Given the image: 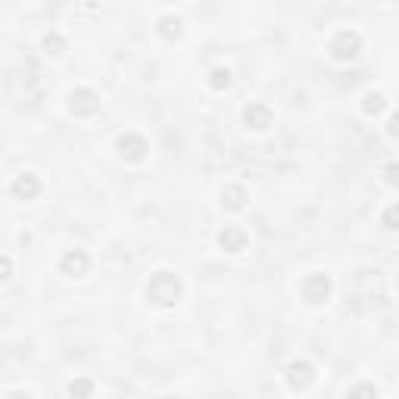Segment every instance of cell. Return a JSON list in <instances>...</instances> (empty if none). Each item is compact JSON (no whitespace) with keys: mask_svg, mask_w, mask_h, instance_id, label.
Returning a JSON list of instances; mask_svg holds the SVG:
<instances>
[{"mask_svg":"<svg viewBox=\"0 0 399 399\" xmlns=\"http://www.w3.org/2000/svg\"><path fill=\"white\" fill-rule=\"evenodd\" d=\"M143 293H147V299L153 305H159V309H172L175 303H178L181 296H184V281L178 278L175 272H166V268H159V272H153L147 278V284H143Z\"/></svg>","mask_w":399,"mask_h":399,"instance_id":"obj_1","label":"cell"},{"mask_svg":"<svg viewBox=\"0 0 399 399\" xmlns=\"http://www.w3.org/2000/svg\"><path fill=\"white\" fill-rule=\"evenodd\" d=\"M296 293L305 305H324L330 299V293H334V281H330L324 272H309L296 284Z\"/></svg>","mask_w":399,"mask_h":399,"instance_id":"obj_2","label":"cell"},{"mask_svg":"<svg viewBox=\"0 0 399 399\" xmlns=\"http://www.w3.org/2000/svg\"><path fill=\"white\" fill-rule=\"evenodd\" d=\"M359 53H362V35L355 28H340L330 37V60L353 62Z\"/></svg>","mask_w":399,"mask_h":399,"instance_id":"obj_3","label":"cell"},{"mask_svg":"<svg viewBox=\"0 0 399 399\" xmlns=\"http://www.w3.org/2000/svg\"><path fill=\"white\" fill-rule=\"evenodd\" d=\"M69 112H72L75 118H91L100 112V94L94 91V87H75V91H69Z\"/></svg>","mask_w":399,"mask_h":399,"instance_id":"obj_4","label":"cell"},{"mask_svg":"<svg viewBox=\"0 0 399 399\" xmlns=\"http://www.w3.org/2000/svg\"><path fill=\"white\" fill-rule=\"evenodd\" d=\"M116 153L125 162H143L150 156V141L137 131H125V134L116 137Z\"/></svg>","mask_w":399,"mask_h":399,"instance_id":"obj_5","label":"cell"},{"mask_svg":"<svg viewBox=\"0 0 399 399\" xmlns=\"http://www.w3.org/2000/svg\"><path fill=\"white\" fill-rule=\"evenodd\" d=\"M243 125L249 131H268L274 125V109L268 103H262V100H249L243 106Z\"/></svg>","mask_w":399,"mask_h":399,"instance_id":"obj_6","label":"cell"},{"mask_svg":"<svg viewBox=\"0 0 399 399\" xmlns=\"http://www.w3.org/2000/svg\"><path fill=\"white\" fill-rule=\"evenodd\" d=\"M284 380H287V387H290L293 393H303L305 387L315 380V365H312L309 359H293L290 365H287V371H284Z\"/></svg>","mask_w":399,"mask_h":399,"instance_id":"obj_7","label":"cell"},{"mask_svg":"<svg viewBox=\"0 0 399 399\" xmlns=\"http://www.w3.org/2000/svg\"><path fill=\"white\" fill-rule=\"evenodd\" d=\"M56 268L66 278H85L91 272V253H85V249H66L60 256V262H56Z\"/></svg>","mask_w":399,"mask_h":399,"instance_id":"obj_8","label":"cell"},{"mask_svg":"<svg viewBox=\"0 0 399 399\" xmlns=\"http://www.w3.org/2000/svg\"><path fill=\"white\" fill-rule=\"evenodd\" d=\"M215 243L224 249V253H243V249L249 247V234H247V228H240V224H224V228L215 234Z\"/></svg>","mask_w":399,"mask_h":399,"instance_id":"obj_9","label":"cell"},{"mask_svg":"<svg viewBox=\"0 0 399 399\" xmlns=\"http://www.w3.org/2000/svg\"><path fill=\"white\" fill-rule=\"evenodd\" d=\"M41 190H44V184H41V178H37L35 172L16 175V178H12V184H10V193L16 200H35Z\"/></svg>","mask_w":399,"mask_h":399,"instance_id":"obj_10","label":"cell"},{"mask_svg":"<svg viewBox=\"0 0 399 399\" xmlns=\"http://www.w3.org/2000/svg\"><path fill=\"white\" fill-rule=\"evenodd\" d=\"M218 197H222V206H224V209H231V212H240L243 206L249 203V190H247L243 184H234V181H231V184H224Z\"/></svg>","mask_w":399,"mask_h":399,"instance_id":"obj_11","label":"cell"},{"mask_svg":"<svg viewBox=\"0 0 399 399\" xmlns=\"http://www.w3.org/2000/svg\"><path fill=\"white\" fill-rule=\"evenodd\" d=\"M156 35L166 37V41H178L181 35H184V22H181V16H162L159 22H156Z\"/></svg>","mask_w":399,"mask_h":399,"instance_id":"obj_12","label":"cell"},{"mask_svg":"<svg viewBox=\"0 0 399 399\" xmlns=\"http://www.w3.org/2000/svg\"><path fill=\"white\" fill-rule=\"evenodd\" d=\"M94 390H97V384L91 378H85V374H75L69 380V399H91Z\"/></svg>","mask_w":399,"mask_h":399,"instance_id":"obj_13","label":"cell"},{"mask_svg":"<svg viewBox=\"0 0 399 399\" xmlns=\"http://www.w3.org/2000/svg\"><path fill=\"white\" fill-rule=\"evenodd\" d=\"M66 35H62V31H47V35H44L41 37V50H44V53H47V56H60L62 53V50H66Z\"/></svg>","mask_w":399,"mask_h":399,"instance_id":"obj_14","label":"cell"},{"mask_svg":"<svg viewBox=\"0 0 399 399\" xmlns=\"http://www.w3.org/2000/svg\"><path fill=\"white\" fill-rule=\"evenodd\" d=\"M384 109H387V97L380 91H368L365 97H362V112H365V116H380Z\"/></svg>","mask_w":399,"mask_h":399,"instance_id":"obj_15","label":"cell"},{"mask_svg":"<svg viewBox=\"0 0 399 399\" xmlns=\"http://www.w3.org/2000/svg\"><path fill=\"white\" fill-rule=\"evenodd\" d=\"M231 81H234V78H231L228 66H212L209 69V87H212V91H228Z\"/></svg>","mask_w":399,"mask_h":399,"instance_id":"obj_16","label":"cell"},{"mask_svg":"<svg viewBox=\"0 0 399 399\" xmlns=\"http://www.w3.org/2000/svg\"><path fill=\"white\" fill-rule=\"evenodd\" d=\"M380 390L371 384V380H359V384H353L346 390V399H378Z\"/></svg>","mask_w":399,"mask_h":399,"instance_id":"obj_17","label":"cell"},{"mask_svg":"<svg viewBox=\"0 0 399 399\" xmlns=\"http://www.w3.org/2000/svg\"><path fill=\"white\" fill-rule=\"evenodd\" d=\"M384 228L387 231H396V203H390L384 209Z\"/></svg>","mask_w":399,"mask_h":399,"instance_id":"obj_18","label":"cell"},{"mask_svg":"<svg viewBox=\"0 0 399 399\" xmlns=\"http://www.w3.org/2000/svg\"><path fill=\"white\" fill-rule=\"evenodd\" d=\"M12 278V259L10 256H0V284Z\"/></svg>","mask_w":399,"mask_h":399,"instance_id":"obj_19","label":"cell"},{"mask_svg":"<svg viewBox=\"0 0 399 399\" xmlns=\"http://www.w3.org/2000/svg\"><path fill=\"white\" fill-rule=\"evenodd\" d=\"M387 137H390V141H396V116L387 118Z\"/></svg>","mask_w":399,"mask_h":399,"instance_id":"obj_20","label":"cell"},{"mask_svg":"<svg viewBox=\"0 0 399 399\" xmlns=\"http://www.w3.org/2000/svg\"><path fill=\"white\" fill-rule=\"evenodd\" d=\"M387 181H390V184H396V162H390V166H387Z\"/></svg>","mask_w":399,"mask_h":399,"instance_id":"obj_21","label":"cell"},{"mask_svg":"<svg viewBox=\"0 0 399 399\" xmlns=\"http://www.w3.org/2000/svg\"><path fill=\"white\" fill-rule=\"evenodd\" d=\"M6 399H31V396L25 390H12V393H6Z\"/></svg>","mask_w":399,"mask_h":399,"instance_id":"obj_22","label":"cell"},{"mask_svg":"<svg viewBox=\"0 0 399 399\" xmlns=\"http://www.w3.org/2000/svg\"><path fill=\"white\" fill-rule=\"evenodd\" d=\"M162 399H178V396H162Z\"/></svg>","mask_w":399,"mask_h":399,"instance_id":"obj_23","label":"cell"}]
</instances>
